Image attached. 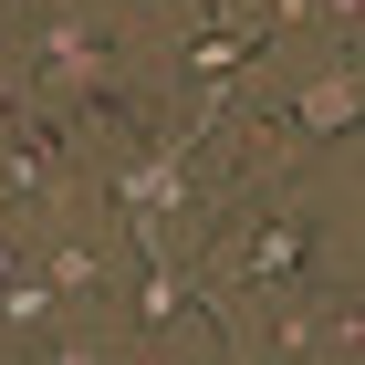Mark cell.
Returning <instances> with one entry per match:
<instances>
[{"mask_svg": "<svg viewBox=\"0 0 365 365\" xmlns=\"http://www.w3.org/2000/svg\"><path fill=\"white\" fill-rule=\"evenodd\" d=\"M0 115H11V94H0Z\"/></svg>", "mask_w": 365, "mask_h": 365, "instance_id": "6", "label": "cell"}, {"mask_svg": "<svg viewBox=\"0 0 365 365\" xmlns=\"http://www.w3.org/2000/svg\"><path fill=\"white\" fill-rule=\"evenodd\" d=\"M125 365H230L220 292L198 282V261H146L125 282Z\"/></svg>", "mask_w": 365, "mask_h": 365, "instance_id": "4", "label": "cell"}, {"mask_svg": "<svg viewBox=\"0 0 365 365\" xmlns=\"http://www.w3.org/2000/svg\"><path fill=\"white\" fill-rule=\"evenodd\" d=\"M220 11H261V0H220Z\"/></svg>", "mask_w": 365, "mask_h": 365, "instance_id": "5", "label": "cell"}, {"mask_svg": "<svg viewBox=\"0 0 365 365\" xmlns=\"http://www.w3.org/2000/svg\"><path fill=\"white\" fill-rule=\"evenodd\" d=\"M355 125H365V63H292V73L261 63L188 125V157L220 188H251V178H282L324 146H344Z\"/></svg>", "mask_w": 365, "mask_h": 365, "instance_id": "2", "label": "cell"}, {"mask_svg": "<svg viewBox=\"0 0 365 365\" xmlns=\"http://www.w3.org/2000/svg\"><path fill=\"white\" fill-rule=\"evenodd\" d=\"M146 73H157V42L125 0H42L31 21L0 31V94L53 125L115 105V94H146Z\"/></svg>", "mask_w": 365, "mask_h": 365, "instance_id": "3", "label": "cell"}, {"mask_svg": "<svg viewBox=\"0 0 365 365\" xmlns=\"http://www.w3.org/2000/svg\"><path fill=\"white\" fill-rule=\"evenodd\" d=\"M334 272H365V157L355 136L303 157L282 178L220 198V220L198 240V282L220 303H282V292H313Z\"/></svg>", "mask_w": 365, "mask_h": 365, "instance_id": "1", "label": "cell"}]
</instances>
